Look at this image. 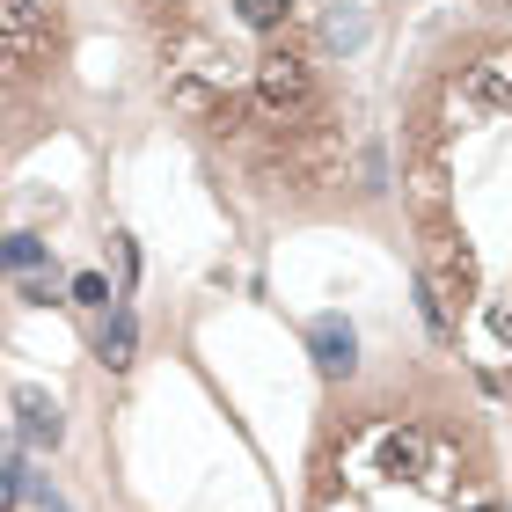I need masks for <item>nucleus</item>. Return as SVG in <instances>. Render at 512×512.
I'll return each instance as SVG.
<instances>
[{
  "instance_id": "f257e3e1",
  "label": "nucleus",
  "mask_w": 512,
  "mask_h": 512,
  "mask_svg": "<svg viewBox=\"0 0 512 512\" xmlns=\"http://www.w3.org/2000/svg\"><path fill=\"white\" fill-rule=\"evenodd\" d=\"M256 103H264L271 118L300 110V103H308V66H300L293 52H271V59H256Z\"/></svg>"
},
{
  "instance_id": "f03ea898",
  "label": "nucleus",
  "mask_w": 512,
  "mask_h": 512,
  "mask_svg": "<svg viewBox=\"0 0 512 512\" xmlns=\"http://www.w3.org/2000/svg\"><path fill=\"white\" fill-rule=\"evenodd\" d=\"M15 425H22L30 447H59V439H66V410H59L37 381H22V388H15Z\"/></svg>"
},
{
  "instance_id": "7ed1b4c3",
  "label": "nucleus",
  "mask_w": 512,
  "mask_h": 512,
  "mask_svg": "<svg viewBox=\"0 0 512 512\" xmlns=\"http://www.w3.org/2000/svg\"><path fill=\"white\" fill-rule=\"evenodd\" d=\"M315 366H322L330 381L359 374V337H352V322H344V315H322V322H315Z\"/></svg>"
},
{
  "instance_id": "20e7f679",
  "label": "nucleus",
  "mask_w": 512,
  "mask_h": 512,
  "mask_svg": "<svg viewBox=\"0 0 512 512\" xmlns=\"http://www.w3.org/2000/svg\"><path fill=\"white\" fill-rule=\"evenodd\" d=\"M44 44V8L37 0H0V52H37Z\"/></svg>"
},
{
  "instance_id": "39448f33",
  "label": "nucleus",
  "mask_w": 512,
  "mask_h": 512,
  "mask_svg": "<svg viewBox=\"0 0 512 512\" xmlns=\"http://www.w3.org/2000/svg\"><path fill=\"white\" fill-rule=\"evenodd\" d=\"M132 352H139V322H132V308H110L103 337H96V359L110 366V374H125V366H132Z\"/></svg>"
},
{
  "instance_id": "423d86ee",
  "label": "nucleus",
  "mask_w": 512,
  "mask_h": 512,
  "mask_svg": "<svg viewBox=\"0 0 512 512\" xmlns=\"http://www.w3.org/2000/svg\"><path fill=\"white\" fill-rule=\"evenodd\" d=\"M322 44H330V52H352V44H366V15L352 8V0H337V8L322 15Z\"/></svg>"
},
{
  "instance_id": "0eeeda50",
  "label": "nucleus",
  "mask_w": 512,
  "mask_h": 512,
  "mask_svg": "<svg viewBox=\"0 0 512 512\" xmlns=\"http://www.w3.org/2000/svg\"><path fill=\"white\" fill-rule=\"evenodd\" d=\"M381 469H388V476H417V469H425V439H417V432H388Z\"/></svg>"
},
{
  "instance_id": "6e6552de",
  "label": "nucleus",
  "mask_w": 512,
  "mask_h": 512,
  "mask_svg": "<svg viewBox=\"0 0 512 512\" xmlns=\"http://www.w3.org/2000/svg\"><path fill=\"white\" fill-rule=\"evenodd\" d=\"M417 300H425V322H432V337H454V300H447V286L425 271L417 278Z\"/></svg>"
},
{
  "instance_id": "1a4fd4ad",
  "label": "nucleus",
  "mask_w": 512,
  "mask_h": 512,
  "mask_svg": "<svg viewBox=\"0 0 512 512\" xmlns=\"http://www.w3.org/2000/svg\"><path fill=\"white\" fill-rule=\"evenodd\" d=\"M469 96H476V110H505V59H483V66H476Z\"/></svg>"
},
{
  "instance_id": "9d476101",
  "label": "nucleus",
  "mask_w": 512,
  "mask_h": 512,
  "mask_svg": "<svg viewBox=\"0 0 512 512\" xmlns=\"http://www.w3.org/2000/svg\"><path fill=\"white\" fill-rule=\"evenodd\" d=\"M417 205H425V220H447V176H439V161H425V169H417Z\"/></svg>"
},
{
  "instance_id": "9b49d317",
  "label": "nucleus",
  "mask_w": 512,
  "mask_h": 512,
  "mask_svg": "<svg viewBox=\"0 0 512 512\" xmlns=\"http://www.w3.org/2000/svg\"><path fill=\"white\" fill-rule=\"evenodd\" d=\"M0 264H8V271H37L44 264V242L37 235H8V242H0Z\"/></svg>"
},
{
  "instance_id": "f8f14e48",
  "label": "nucleus",
  "mask_w": 512,
  "mask_h": 512,
  "mask_svg": "<svg viewBox=\"0 0 512 512\" xmlns=\"http://www.w3.org/2000/svg\"><path fill=\"white\" fill-rule=\"evenodd\" d=\"M286 15H293V0H242V22H249V30H278Z\"/></svg>"
},
{
  "instance_id": "ddd939ff",
  "label": "nucleus",
  "mask_w": 512,
  "mask_h": 512,
  "mask_svg": "<svg viewBox=\"0 0 512 512\" xmlns=\"http://www.w3.org/2000/svg\"><path fill=\"white\" fill-rule=\"evenodd\" d=\"M74 300H81V308H110V278L103 271H81L74 278Z\"/></svg>"
},
{
  "instance_id": "4468645a",
  "label": "nucleus",
  "mask_w": 512,
  "mask_h": 512,
  "mask_svg": "<svg viewBox=\"0 0 512 512\" xmlns=\"http://www.w3.org/2000/svg\"><path fill=\"white\" fill-rule=\"evenodd\" d=\"M176 103H183V110H213V96H205L198 81H183V88H176Z\"/></svg>"
},
{
  "instance_id": "2eb2a0df",
  "label": "nucleus",
  "mask_w": 512,
  "mask_h": 512,
  "mask_svg": "<svg viewBox=\"0 0 512 512\" xmlns=\"http://www.w3.org/2000/svg\"><path fill=\"white\" fill-rule=\"evenodd\" d=\"M476 512H498V505H476Z\"/></svg>"
}]
</instances>
